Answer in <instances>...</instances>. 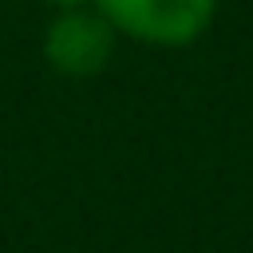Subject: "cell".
Listing matches in <instances>:
<instances>
[{
    "label": "cell",
    "instance_id": "obj_1",
    "mask_svg": "<svg viewBox=\"0 0 253 253\" xmlns=\"http://www.w3.org/2000/svg\"><path fill=\"white\" fill-rule=\"evenodd\" d=\"M217 0H99L111 28L146 43H190L213 20Z\"/></svg>",
    "mask_w": 253,
    "mask_h": 253
},
{
    "label": "cell",
    "instance_id": "obj_3",
    "mask_svg": "<svg viewBox=\"0 0 253 253\" xmlns=\"http://www.w3.org/2000/svg\"><path fill=\"white\" fill-rule=\"evenodd\" d=\"M55 4H79V0H55Z\"/></svg>",
    "mask_w": 253,
    "mask_h": 253
},
{
    "label": "cell",
    "instance_id": "obj_2",
    "mask_svg": "<svg viewBox=\"0 0 253 253\" xmlns=\"http://www.w3.org/2000/svg\"><path fill=\"white\" fill-rule=\"evenodd\" d=\"M115 51V28L111 20L99 12H63L51 20L47 36H43V55L51 59L55 71L63 75H95L107 67Z\"/></svg>",
    "mask_w": 253,
    "mask_h": 253
}]
</instances>
